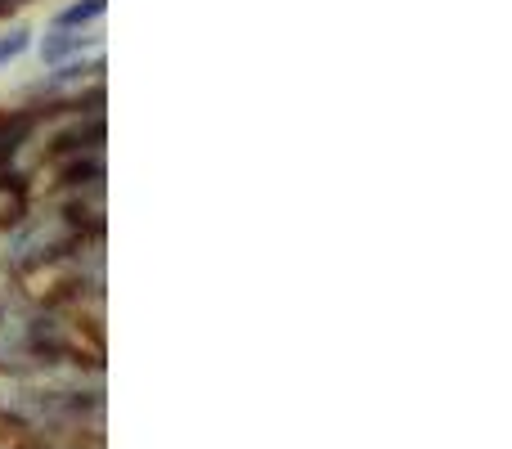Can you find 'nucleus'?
<instances>
[{
	"label": "nucleus",
	"mask_w": 512,
	"mask_h": 449,
	"mask_svg": "<svg viewBox=\"0 0 512 449\" xmlns=\"http://www.w3.org/2000/svg\"><path fill=\"white\" fill-rule=\"evenodd\" d=\"M90 90H104V54L99 50L68 63H54L41 81L27 86V99H36V104H72V99L90 95Z\"/></svg>",
	"instance_id": "7ed1b4c3"
},
{
	"label": "nucleus",
	"mask_w": 512,
	"mask_h": 449,
	"mask_svg": "<svg viewBox=\"0 0 512 449\" xmlns=\"http://www.w3.org/2000/svg\"><path fill=\"white\" fill-rule=\"evenodd\" d=\"M86 405L95 400L81 396V387H9L0 409L23 427H68L86 418Z\"/></svg>",
	"instance_id": "f03ea898"
},
{
	"label": "nucleus",
	"mask_w": 512,
	"mask_h": 449,
	"mask_svg": "<svg viewBox=\"0 0 512 449\" xmlns=\"http://www.w3.org/2000/svg\"><path fill=\"white\" fill-rule=\"evenodd\" d=\"M27 50H32V27H27V23H14V27H5V32H0V68L18 63Z\"/></svg>",
	"instance_id": "423d86ee"
},
{
	"label": "nucleus",
	"mask_w": 512,
	"mask_h": 449,
	"mask_svg": "<svg viewBox=\"0 0 512 449\" xmlns=\"http://www.w3.org/2000/svg\"><path fill=\"white\" fill-rule=\"evenodd\" d=\"M90 50H99V36L90 32V27H45L41 45H36V54H41L45 68L81 59V54H90Z\"/></svg>",
	"instance_id": "20e7f679"
},
{
	"label": "nucleus",
	"mask_w": 512,
	"mask_h": 449,
	"mask_svg": "<svg viewBox=\"0 0 512 449\" xmlns=\"http://www.w3.org/2000/svg\"><path fill=\"white\" fill-rule=\"evenodd\" d=\"M99 207H86L77 198H54L45 207H27L23 221H14L5 229V243H0V270L9 279H27V274H41L50 265L68 261L77 252L81 238L99 234Z\"/></svg>",
	"instance_id": "f257e3e1"
},
{
	"label": "nucleus",
	"mask_w": 512,
	"mask_h": 449,
	"mask_svg": "<svg viewBox=\"0 0 512 449\" xmlns=\"http://www.w3.org/2000/svg\"><path fill=\"white\" fill-rule=\"evenodd\" d=\"M104 9H108V0H72V5H63L50 18V27H95L104 18Z\"/></svg>",
	"instance_id": "39448f33"
}]
</instances>
